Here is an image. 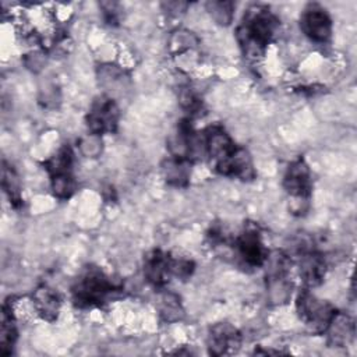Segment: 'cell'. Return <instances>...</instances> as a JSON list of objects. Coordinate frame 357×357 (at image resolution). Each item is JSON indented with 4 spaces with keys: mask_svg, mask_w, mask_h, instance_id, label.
Segmentation results:
<instances>
[{
    "mask_svg": "<svg viewBox=\"0 0 357 357\" xmlns=\"http://www.w3.org/2000/svg\"><path fill=\"white\" fill-rule=\"evenodd\" d=\"M236 245L241 258L251 266H259L268 258L259 234L255 230H245L237 238Z\"/></svg>",
    "mask_w": 357,
    "mask_h": 357,
    "instance_id": "52a82bcc",
    "label": "cell"
},
{
    "mask_svg": "<svg viewBox=\"0 0 357 357\" xmlns=\"http://www.w3.org/2000/svg\"><path fill=\"white\" fill-rule=\"evenodd\" d=\"M326 329H329V342L333 346H346L354 333L353 322L349 317L340 314H335Z\"/></svg>",
    "mask_w": 357,
    "mask_h": 357,
    "instance_id": "7c38bea8",
    "label": "cell"
},
{
    "mask_svg": "<svg viewBox=\"0 0 357 357\" xmlns=\"http://www.w3.org/2000/svg\"><path fill=\"white\" fill-rule=\"evenodd\" d=\"M33 307L39 315L50 321L54 319L59 314L60 300L53 290L47 287H40L33 296Z\"/></svg>",
    "mask_w": 357,
    "mask_h": 357,
    "instance_id": "8fae6325",
    "label": "cell"
},
{
    "mask_svg": "<svg viewBox=\"0 0 357 357\" xmlns=\"http://www.w3.org/2000/svg\"><path fill=\"white\" fill-rule=\"evenodd\" d=\"M145 276L153 284H162L166 282L170 273H173V261L160 251H153L145 259Z\"/></svg>",
    "mask_w": 357,
    "mask_h": 357,
    "instance_id": "ba28073f",
    "label": "cell"
},
{
    "mask_svg": "<svg viewBox=\"0 0 357 357\" xmlns=\"http://www.w3.org/2000/svg\"><path fill=\"white\" fill-rule=\"evenodd\" d=\"M300 275L303 282L308 286H317L321 283L325 275V262L324 258L312 251L303 254L300 261Z\"/></svg>",
    "mask_w": 357,
    "mask_h": 357,
    "instance_id": "30bf717a",
    "label": "cell"
},
{
    "mask_svg": "<svg viewBox=\"0 0 357 357\" xmlns=\"http://www.w3.org/2000/svg\"><path fill=\"white\" fill-rule=\"evenodd\" d=\"M297 311L300 318L314 332H325L336 314L332 305L315 298L307 290L298 296Z\"/></svg>",
    "mask_w": 357,
    "mask_h": 357,
    "instance_id": "3957f363",
    "label": "cell"
},
{
    "mask_svg": "<svg viewBox=\"0 0 357 357\" xmlns=\"http://www.w3.org/2000/svg\"><path fill=\"white\" fill-rule=\"evenodd\" d=\"M117 107L112 99L102 98L91 109L88 114V127L92 134L113 131L117 121Z\"/></svg>",
    "mask_w": 357,
    "mask_h": 357,
    "instance_id": "5b68a950",
    "label": "cell"
},
{
    "mask_svg": "<svg viewBox=\"0 0 357 357\" xmlns=\"http://www.w3.org/2000/svg\"><path fill=\"white\" fill-rule=\"evenodd\" d=\"M163 173L167 181L180 185L187 180V165L180 158L167 160V163L163 167Z\"/></svg>",
    "mask_w": 357,
    "mask_h": 357,
    "instance_id": "4fadbf2b",
    "label": "cell"
},
{
    "mask_svg": "<svg viewBox=\"0 0 357 357\" xmlns=\"http://www.w3.org/2000/svg\"><path fill=\"white\" fill-rule=\"evenodd\" d=\"M208 10L213 20H216L219 24H229L231 21L233 15V3L230 1H212L208 3Z\"/></svg>",
    "mask_w": 357,
    "mask_h": 357,
    "instance_id": "5bb4252c",
    "label": "cell"
},
{
    "mask_svg": "<svg viewBox=\"0 0 357 357\" xmlns=\"http://www.w3.org/2000/svg\"><path fill=\"white\" fill-rule=\"evenodd\" d=\"M284 188L296 201L301 202L310 194V172L301 159L289 166L284 176Z\"/></svg>",
    "mask_w": 357,
    "mask_h": 357,
    "instance_id": "8992f818",
    "label": "cell"
},
{
    "mask_svg": "<svg viewBox=\"0 0 357 357\" xmlns=\"http://www.w3.org/2000/svg\"><path fill=\"white\" fill-rule=\"evenodd\" d=\"M276 24V18L266 8L255 7L250 10L237 29V38L244 53L252 57L261 56L275 32Z\"/></svg>",
    "mask_w": 357,
    "mask_h": 357,
    "instance_id": "6da1fadb",
    "label": "cell"
},
{
    "mask_svg": "<svg viewBox=\"0 0 357 357\" xmlns=\"http://www.w3.org/2000/svg\"><path fill=\"white\" fill-rule=\"evenodd\" d=\"M300 25L303 32L314 42L324 43L331 38V18L326 11L318 6H311L303 13Z\"/></svg>",
    "mask_w": 357,
    "mask_h": 357,
    "instance_id": "277c9868",
    "label": "cell"
},
{
    "mask_svg": "<svg viewBox=\"0 0 357 357\" xmlns=\"http://www.w3.org/2000/svg\"><path fill=\"white\" fill-rule=\"evenodd\" d=\"M113 291H116V287L109 278L100 271L91 268L74 284L73 297L77 305L91 307L106 301Z\"/></svg>",
    "mask_w": 357,
    "mask_h": 357,
    "instance_id": "7a4b0ae2",
    "label": "cell"
},
{
    "mask_svg": "<svg viewBox=\"0 0 357 357\" xmlns=\"http://www.w3.org/2000/svg\"><path fill=\"white\" fill-rule=\"evenodd\" d=\"M240 339L234 328L227 324H219L212 328L209 335V349L213 354H223L229 349L238 346Z\"/></svg>",
    "mask_w": 357,
    "mask_h": 357,
    "instance_id": "9c48e42d",
    "label": "cell"
}]
</instances>
